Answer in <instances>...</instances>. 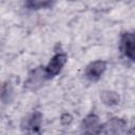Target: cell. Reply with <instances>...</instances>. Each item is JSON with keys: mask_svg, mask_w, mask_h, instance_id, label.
<instances>
[{"mask_svg": "<svg viewBox=\"0 0 135 135\" xmlns=\"http://www.w3.org/2000/svg\"><path fill=\"white\" fill-rule=\"evenodd\" d=\"M68 61V55L63 52L56 53L47 62V64L43 69L45 79H51L57 76L63 69Z\"/></svg>", "mask_w": 135, "mask_h": 135, "instance_id": "cell-1", "label": "cell"}, {"mask_svg": "<svg viewBox=\"0 0 135 135\" xmlns=\"http://www.w3.org/2000/svg\"><path fill=\"white\" fill-rule=\"evenodd\" d=\"M119 49L124 57L135 62V33L124 32L120 36Z\"/></svg>", "mask_w": 135, "mask_h": 135, "instance_id": "cell-2", "label": "cell"}, {"mask_svg": "<svg viewBox=\"0 0 135 135\" xmlns=\"http://www.w3.org/2000/svg\"><path fill=\"white\" fill-rule=\"evenodd\" d=\"M107 66H108V63L105 60H101V59L94 60L86 65L84 71L85 77L91 81H97L104 74Z\"/></svg>", "mask_w": 135, "mask_h": 135, "instance_id": "cell-3", "label": "cell"}, {"mask_svg": "<svg viewBox=\"0 0 135 135\" xmlns=\"http://www.w3.org/2000/svg\"><path fill=\"white\" fill-rule=\"evenodd\" d=\"M42 124V114L39 111H35L24 117L21 122V129L25 132L39 133Z\"/></svg>", "mask_w": 135, "mask_h": 135, "instance_id": "cell-4", "label": "cell"}, {"mask_svg": "<svg viewBox=\"0 0 135 135\" xmlns=\"http://www.w3.org/2000/svg\"><path fill=\"white\" fill-rule=\"evenodd\" d=\"M126 127H127V121L123 118L112 117L105 123L101 124L100 133H105V134H109V133L110 134L122 133V132H124Z\"/></svg>", "mask_w": 135, "mask_h": 135, "instance_id": "cell-5", "label": "cell"}, {"mask_svg": "<svg viewBox=\"0 0 135 135\" xmlns=\"http://www.w3.org/2000/svg\"><path fill=\"white\" fill-rule=\"evenodd\" d=\"M101 124L99 121V117L95 113H90L88 114L81 121L80 128L82 132L84 133H100L101 130Z\"/></svg>", "mask_w": 135, "mask_h": 135, "instance_id": "cell-6", "label": "cell"}, {"mask_svg": "<svg viewBox=\"0 0 135 135\" xmlns=\"http://www.w3.org/2000/svg\"><path fill=\"white\" fill-rule=\"evenodd\" d=\"M100 99L101 101L108 105V107H113V105H117L119 103L120 97L119 95L114 92V91H110V90H104L102 92H100Z\"/></svg>", "mask_w": 135, "mask_h": 135, "instance_id": "cell-7", "label": "cell"}, {"mask_svg": "<svg viewBox=\"0 0 135 135\" xmlns=\"http://www.w3.org/2000/svg\"><path fill=\"white\" fill-rule=\"evenodd\" d=\"M55 0H25L24 5L31 11H38L42 8H49L52 6Z\"/></svg>", "mask_w": 135, "mask_h": 135, "instance_id": "cell-8", "label": "cell"}, {"mask_svg": "<svg viewBox=\"0 0 135 135\" xmlns=\"http://www.w3.org/2000/svg\"><path fill=\"white\" fill-rule=\"evenodd\" d=\"M13 85L11 83V81L6 80L5 82H3L2 88H1V100L2 103H7L13 95Z\"/></svg>", "mask_w": 135, "mask_h": 135, "instance_id": "cell-9", "label": "cell"}, {"mask_svg": "<svg viewBox=\"0 0 135 135\" xmlns=\"http://www.w3.org/2000/svg\"><path fill=\"white\" fill-rule=\"evenodd\" d=\"M73 120V117L69 114V113H63L61 116H60V122L63 124V126H68L72 122Z\"/></svg>", "mask_w": 135, "mask_h": 135, "instance_id": "cell-10", "label": "cell"}, {"mask_svg": "<svg viewBox=\"0 0 135 135\" xmlns=\"http://www.w3.org/2000/svg\"><path fill=\"white\" fill-rule=\"evenodd\" d=\"M128 133H130V134H135V127L134 128H132V129H130L129 131H127Z\"/></svg>", "mask_w": 135, "mask_h": 135, "instance_id": "cell-11", "label": "cell"}]
</instances>
